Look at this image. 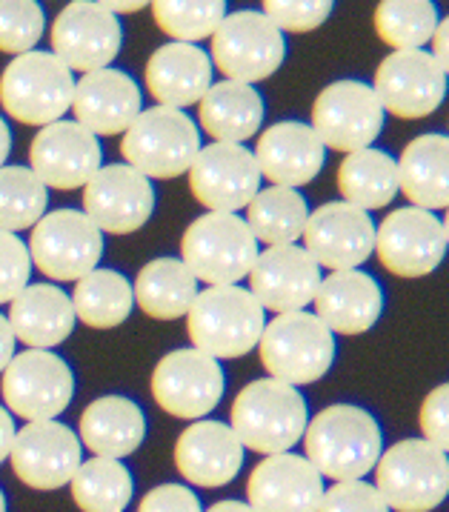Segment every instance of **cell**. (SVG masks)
Instances as JSON below:
<instances>
[{
    "instance_id": "47",
    "label": "cell",
    "mask_w": 449,
    "mask_h": 512,
    "mask_svg": "<svg viewBox=\"0 0 449 512\" xmlns=\"http://www.w3.org/2000/svg\"><path fill=\"white\" fill-rule=\"evenodd\" d=\"M432 58H435V63L447 72L449 69V21L447 18H441L438 21V26H435V35H432Z\"/></svg>"
},
{
    "instance_id": "15",
    "label": "cell",
    "mask_w": 449,
    "mask_h": 512,
    "mask_svg": "<svg viewBox=\"0 0 449 512\" xmlns=\"http://www.w3.org/2000/svg\"><path fill=\"white\" fill-rule=\"evenodd\" d=\"M372 92L384 115L418 121L432 115L447 98V72L424 49L392 52L378 66Z\"/></svg>"
},
{
    "instance_id": "31",
    "label": "cell",
    "mask_w": 449,
    "mask_h": 512,
    "mask_svg": "<svg viewBox=\"0 0 449 512\" xmlns=\"http://www.w3.org/2000/svg\"><path fill=\"white\" fill-rule=\"evenodd\" d=\"M78 435H81L78 438L81 447H86L95 458L121 461L126 455L138 452L143 444L146 418L132 398L103 395L83 410Z\"/></svg>"
},
{
    "instance_id": "9",
    "label": "cell",
    "mask_w": 449,
    "mask_h": 512,
    "mask_svg": "<svg viewBox=\"0 0 449 512\" xmlns=\"http://www.w3.org/2000/svg\"><path fill=\"white\" fill-rule=\"evenodd\" d=\"M286 58L284 35L266 21L261 9L229 12L212 35V66L226 81L252 83L272 78Z\"/></svg>"
},
{
    "instance_id": "8",
    "label": "cell",
    "mask_w": 449,
    "mask_h": 512,
    "mask_svg": "<svg viewBox=\"0 0 449 512\" xmlns=\"http://www.w3.org/2000/svg\"><path fill=\"white\" fill-rule=\"evenodd\" d=\"M75 95V75L52 52L18 55L0 75V106L26 126L63 121Z\"/></svg>"
},
{
    "instance_id": "30",
    "label": "cell",
    "mask_w": 449,
    "mask_h": 512,
    "mask_svg": "<svg viewBox=\"0 0 449 512\" xmlns=\"http://www.w3.org/2000/svg\"><path fill=\"white\" fill-rule=\"evenodd\" d=\"M398 192L424 212H438L449 204V138L427 132L409 141L395 161Z\"/></svg>"
},
{
    "instance_id": "44",
    "label": "cell",
    "mask_w": 449,
    "mask_h": 512,
    "mask_svg": "<svg viewBox=\"0 0 449 512\" xmlns=\"http://www.w3.org/2000/svg\"><path fill=\"white\" fill-rule=\"evenodd\" d=\"M318 512H389V507L367 481H341L324 490Z\"/></svg>"
},
{
    "instance_id": "42",
    "label": "cell",
    "mask_w": 449,
    "mask_h": 512,
    "mask_svg": "<svg viewBox=\"0 0 449 512\" xmlns=\"http://www.w3.org/2000/svg\"><path fill=\"white\" fill-rule=\"evenodd\" d=\"M261 12L281 35L284 32L304 35L327 23L332 15V3L329 0H269L261 6Z\"/></svg>"
},
{
    "instance_id": "20",
    "label": "cell",
    "mask_w": 449,
    "mask_h": 512,
    "mask_svg": "<svg viewBox=\"0 0 449 512\" xmlns=\"http://www.w3.org/2000/svg\"><path fill=\"white\" fill-rule=\"evenodd\" d=\"M32 172L46 189H83L103 166L98 138L81 123L55 121L43 126L29 146Z\"/></svg>"
},
{
    "instance_id": "4",
    "label": "cell",
    "mask_w": 449,
    "mask_h": 512,
    "mask_svg": "<svg viewBox=\"0 0 449 512\" xmlns=\"http://www.w3.org/2000/svg\"><path fill=\"white\" fill-rule=\"evenodd\" d=\"M201 152V132L195 121L169 106H152L141 112L135 123L123 132L121 155L126 166L141 172L143 178L172 181L189 172Z\"/></svg>"
},
{
    "instance_id": "33",
    "label": "cell",
    "mask_w": 449,
    "mask_h": 512,
    "mask_svg": "<svg viewBox=\"0 0 449 512\" xmlns=\"http://www.w3.org/2000/svg\"><path fill=\"white\" fill-rule=\"evenodd\" d=\"M198 292V281L181 258H155L138 272L132 298L143 315L155 321H178L186 318Z\"/></svg>"
},
{
    "instance_id": "26",
    "label": "cell",
    "mask_w": 449,
    "mask_h": 512,
    "mask_svg": "<svg viewBox=\"0 0 449 512\" xmlns=\"http://www.w3.org/2000/svg\"><path fill=\"white\" fill-rule=\"evenodd\" d=\"M175 467L195 487H224L244 467V447L221 421H192L175 441Z\"/></svg>"
},
{
    "instance_id": "23",
    "label": "cell",
    "mask_w": 449,
    "mask_h": 512,
    "mask_svg": "<svg viewBox=\"0 0 449 512\" xmlns=\"http://www.w3.org/2000/svg\"><path fill=\"white\" fill-rule=\"evenodd\" d=\"M252 512H318L324 478L304 455H266L246 481Z\"/></svg>"
},
{
    "instance_id": "38",
    "label": "cell",
    "mask_w": 449,
    "mask_h": 512,
    "mask_svg": "<svg viewBox=\"0 0 449 512\" xmlns=\"http://www.w3.org/2000/svg\"><path fill=\"white\" fill-rule=\"evenodd\" d=\"M438 21V6L429 0H387L375 9V32L395 52L424 49Z\"/></svg>"
},
{
    "instance_id": "53",
    "label": "cell",
    "mask_w": 449,
    "mask_h": 512,
    "mask_svg": "<svg viewBox=\"0 0 449 512\" xmlns=\"http://www.w3.org/2000/svg\"><path fill=\"white\" fill-rule=\"evenodd\" d=\"M0 512H6V495L0 490Z\"/></svg>"
},
{
    "instance_id": "21",
    "label": "cell",
    "mask_w": 449,
    "mask_h": 512,
    "mask_svg": "<svg viewBox=\"0 0 449 512\" xmlns=\"http://www.w3.org/2000/svg\"><path fill=\"white\" fill-rule=\"evenodd\" d=\"M249 292L264 312L286 315L312 304L321 287V267L309 258L304 246H269L258 252L249 269Z\"/></svg>"
},
{
    "instance_id": "7",
    "label": "cell",
    "mask_w": 449,
    "mask_h": 512,
    "mask_svg": "<svg viewBox=\"0 0 449 512\" xmlns=\"http://www.w3.org/2000/svg\"><path fill=\"white\" fill-rule=\"evenodd\" d=\"M389 510L429 512L444 504L449 492L447 452L424 438H407L381 452L375 464V484Z\"/></svg>"
},
{
    "instance_id": "28",
    "label": "cell",
    "mask_w": 449,
    "mask_h": 512,
    "mask_svg": "<svg viewBox=\"0 0 449 512\" xmlns=\"http://www.w3.org/2000/svg\"><path fill=\"white\" fill-rule=\"evenodd\" d=\"M212 86V61L201 46L166 43L146 61V89L158 106L181 109L201 103Z\"/></svg>"
},
{
    "instance_id": "32",
    "label": "cell",
    "mask_w": 449,
    "mask_h": 512,
    "mask_svg": "<svg viewBox=\"0 0 449 512\" xmlns=\"http://www.w3.org/2000/svg\"><path fill=\"white\" fill-rule=\"evenodd\" d=\"M198 123L215 144H241L261 132L264 101L246 83H212L198 103Z\"/></svg>"
},
{
    "instance_id": "46",
    "label": "cell",
    "mask_w": 449,
    "mask_h": 512,
    "mask_svg": "<svg viewBox=\"0 0 449 512\" xmlns=\"http://www.w3.org/2000/svg\"><path fill=\"white\" fill-rule=\"evenodd\" d=\"M138 512H204V507L184 484H161L143 495Z\"/></svg>"
},
{
    "instance_id": "40",
    "label": "cell",
    "mask_w": 449,
    "mask_h": 512,
    "mask_svg": "<svg viewBox=\"0 0 449 512\" xmlns=\"http://www.w3.org/2000/svg\"><path fill=\"white\" fill-rule=\"evenodd\" d=\"M158 29L175 43L206 41L226 18L224 0H161L149 6Z\"/></svg>"
},
{
    "instance_id": "1",
    "label": "cell",
    "mask_w": 449,
    "mask_h": 512,
    "mask_svg": "<svg viewBox=\"0 0 449 512\" xmlns=\"http://www.w3.org/2000/svg\"><path fill=\"white\" fill-rule=\"evenodd\" d=\"M304 450V458L321 478H335V484L361 481L367 472L375 470L384 452V435L378 421L364 407L332 404L309 418Z\"/></svg>"
},
{
    "instance_id": "10",
    "label": "cell",
    "mask_w": 449,
    "mask_h": 512,
    "mask_svg": "<svg viewBox=\"0 0 449 512\" xmlns=\"http://www.w3.org/2000/svg\"><path fill=\"white\" fill-rule=\"evenodd\" d=\"M3 401L26 424L58 421L75 398V372L52 349H26L3 369Z\"/></svg>"
},
{
    "instance_id": "14",
    "label": "cell",
    "mask_w": 449,
    "mask_h": 512,
    "mask_svg": "<svg viewBox=\"0 0 449 512\" xmlns=\"http://www.w3.org/2000/svg\"><path fill=\"white\" fill-rule=\"evenodd\" d=\"M152 398L172 418L204 421L224 398L226 375L215 358L198 349H175L152 369Z\"/></svg>"
},
{
    "instance_id": "51",
    "label": "cell",
    "mask_w": 449,
    "mask_h": 512,
    "mask_svg": "<svg viewBox=\"0 0 449 512\" xmlns=\"http://www.w3.org/2000/svg\"><path fill=\"white\" fill-rule=\"evenodd\" d=\"M9 152H12V132H9L6 121L0 118V169L6 166V158H9Z\"/></svg>"
},
{
    "instance_id": "34",
    "label": "cell",
    "mask_w": 449,
    "mask_h": 512,
    "mask_svg": "<svg viewBox=\"0 0 449 512\" xmlns=\"http://www.w3.org/2000/svg\"><path fill=\"white\" fill-rule=\"evenodd\" d=\"M338 189L344 195V204L355 209H384L398 195L395 158L372 146L352 152L338 166Z\"/></svg>"
},
{
    "instance_id": "45",
    "label": "cell",
    "mask_w": 449,
    "mask_h": 512,
    "mask_svg": "<svg viewBox=\"0 0 449 512\" xmlns=\"http://www.w3.org/2000/svg\"><path fill=\"white\" fill-rule=\"evenodd\" d=\"M421 432L424 441L438 447L441 452L449 450V387L441 384L429 392L421 404Z\"/></svg>"
},
{
    "instance_id": "50",
    "label": "cell",
    "mask_w": 449,
    "mask_h": 512,
    "mask_svg": "<svg viewBox=\"0 0 449 512\" xmlns=\"http://www.w3.org/2000/svg\"><path fill=\"white\" fill-rule=\"evenodd\" d=\"M103 9L112 15V18H118V15H135V12H141V9H146V3H141V0H135V3H101Z\"/></svg>"
},
{
    "instance_id": "16",
    "label": "cell",
    "mask_w": 449,
    "mask_h": 512,
    "mask_svg": "<svg viewBox=\"0 0 449 512\" xmlns=\"http://www.w3.org/2000/svg\"><path fill=\"white\" fill-rule=\"evenodd\" d=\"M121 43V21L112 18L101 3H69L52 23V55L69 72L89 75L109 69V63L121 52Z\"/></svg>"
},
{
    "instance_id": "18",
    "label": "cell",
    "mask_w": 449,
    "mask_h": 512,
    "mask_svg": "<svg viewBox=\"0 0 449 512\" xmlns=\"http://www.w3.org/2000/svg\"><path fill=\"white\" fill-rule=\"evenodd\" d=\"M155 212V186L126 164L101 166L83 186V215L109 235L138 232Z\"/></svg>"
},
{
    "instance_id": "29",
    "label": "cell",
    "mask_w": 449,
    "mask_h": 512,
    "mask_svg": "<svg viewBox=\"0 0 449 512\" xmlns=\"http://www.w3.org/2000/svg\"><path fill=\"white\" fill-rule=\"evenodd\" d=\"M6 321L15 341L29 349L58 347L78 324L69 295L55 284H29L9 304Z\"/></svg>"
},
{
    "instance_id": "41",
    "label": "cell",
    "mask_w": 449,
    "mask_h": 512,
    "mask_svg": "<svg viewBox=\"0 0 449 512\" xmlns=\"http://www.w3.org/2000/svg\"><path fill=\"white\" fill-rule=\"evenodd\" d=\"M46 18L35 0H0V52L26 55L41 43Z\"/></svg>"
},
{
    "instance_id": "17",
    "label": "cell",
    "mask_w": 449,
    "mask_h": 512,
    "mask_svg": "<svg viewBox=\"0 0 449 512\" xmlns=\"http://www.w3.org/2000/svg\"><path fill=\"white\" fill-rule=\"evenodd\" d=\"M261 181L255 155L241 144L201 146L189 166V189L209 212L238 215L261 192Z\"/></svg>"
},
{
    "instance_id": "35",
    "label": "cell",
    "mask_w": 449,
    "mask_h": 512,
    "mask_svg": "<svg viewBox=\"0 0 449 512\" xmlns=\"http://www.w3.org/2000/svg\"><path fill=\"white\" fill-rule=\"evenodd\" d=\"M309 206L298 189L266 186L246 206V226L255 241L266 246H289L304 235Z\"/></svg>"
},
{
    "instance_id": "19",
    "label": "cell",
    "mask_w": 449,
    "mask_h": 512,
    "mask_svg": "<svg viewBox=\"0 0 449 512\" xmlns=\"http://www.w3.org/2000/svg\"><path fill=\"white\" fill-rule=\"evenodd\" d=\"M81 441L61 421H38L15 432L9 461L12 470L32 490H61L81 467Z\"/></svg>"
},
{
    "instance_id": "22",
    "label": "cell",
    "mask_w": 449,
    "mask_h": 512,
    "mask_svg": "<svg viewBox=\"0 0 449 512\" xmlns=\"http://www.w3.org/2000/svg\"><path fill=\"white\" fill-rule=\"evenodd\" d=\"M375 246V224L369 212L344 204H324L309 212L304 226V249L318 267L332 272L358 269Z\"/></svg>"
},
{
    "instance_id": "39",
    "label": "cell",
    "mask_w": 449,
    "mask_h": 512,
    "mask_svg": "<svg viewBox=\"0 0 449 512\" xmlns=\"http://www.w3.org/2000/svg\"><path fill=\"white\" fill-rule=\"evenodd\" d=\"M49 189L35 178L29 166L0 169V232L32 229L46 215Z\"/></svg>"
},
{
    "instance_id": "48",
    "label": "cell",
    "mask_w": 449,
    "mask_h": 512,
    "mask_svg": "<svg viewBox=\"0 0 449 512\" xmlns=\"http://www.w3.org/2000/svg\"><path fill=\"white\" fill-rule=\"evenodd\" d=\"M15 335H12V329H9V321H6V315H0V372L9 367V361L15 358Z\"/></svg>"
},
{
    "instance_id": "11",
    "label": "cell",
    "mask_w": 449,
    "mask_h": 512,
    "mask_svg": "<svg viewBox=\"0 0 449 512\" xmlns=\"http://www.w3.org/2000/svg\"><path fill=\"white\" fill-rule=\"evenodd\" d=\"M29 261L52 281H81L103 258V235L78 209L46 212L32 226Z\"/></svg>"
},
{
    "instance_id": "6",
    "label": "cell",
    "mask_w": 449,
    "mask_h": 512,
    "mask_svg": "<svg viewBox=\"0 0 449 512\" xmlns=\"http://www.w3.org/2000/svg\"><path fill=\"white\" fill-rule=\"evenodd\" d=\"M181 261L206 287H238L258 258V241L241 215L206 212L186 226Z\"/></svg>"
},
{
    "instance_id": "3",
    "label": "cell",
    "mask_w": 449,
    "mask_h": 512,
    "mask_svg": "<svg viewBox=\"0 0 449 512\" xmlns=\"http://www.w3.org/2000/svg\"><path fill=\"white\" fill-rule=\"evenodd\" d=\"M266 312L244 287H206L186 312L192 349L215 361L244 358L258 347Z\"/></svg>"
},
{
    "instance_id": "52",
    "label": "cell",
    "mask_w": 449,
    "mask_h": 512,
    "mask_svg": "<svg viewBox=\"0 0 449 512\" xmlns=\"http://www.w3.org/2000/svg\"><path fill=\"white\" fill-rule=\"evenodd\" d=\"M206 512H252V507L246 501H218Z\"/></svg>"
},
{
    "instance_id": "37",
    "label": "cell",
    "mask_w": 449,
    "mask_h": 512,
    "mask_svg": "<svg viewBox=\"0 0 449 512\" xmlns=\"http://www.w3.org/2000/svg\"><path fill=\"white\" fill-rule=\"evenodd\" d=\"M69 484H72V498L83 512H123L135 492L132 472L112 458L81 461Z\"/></svg>"
},
{
    "instance_id": "43",
    "label": "cell",
    "mask_w": 449,
    "mask_h": 512,
    "mask_svg": "<svg viewBox=\"0 0 449 512\" xmlns=\"http://www.w3.org/2000/svg\"><path fill=\"white\" fill-rule=\"evenodd\" d=\"M32 261L18 235L0 232V304H12L29 287Z\"/></svg>"
},
{
    "instance_id": "24",
    "label": "cell",
    "mask_w": 449,
    "mask_h": 512,
    "mask_svg": "<svg viewBox=\"0 0 449 512\" xmlns=\"http://www.w3.org/2000/svg\"><path fill=\"white\" fill-rule=\"evenodd\" d=\"M143 98L138 83L121 69H98L75 81L72 112L86 132L101 135H123L135 118L141 115Z\"/></svg>"
},
{
    "instance_id": "13",
    "label": "cell",
    "mask_w": 449,
    "mask_h": 512,
    "mask_svg": "<svg viewBox=\"0 0 449 512\" xmlns=\"http://www.w3.org/2000/svg\"><path fill=\"white\" fill-rule=\"evenodd\" d=\"M449 232L435 212H424L415 206H404L389 212L375 226V246L381 267L398 278H424L441 267L447 255Z\"/></svg>"
},
{
    "instance_id": "27",
    "label": "cell",
    "mask_w": 449,
    "mask_h": 512,
    "mask_svg": "<svg viewBox=\"0 0 449 512\" xmlns=\"http://www.w3.org/2000/svg\"><path fill=\"white\" fill-rule=\"evenodd\" d=\"M315 318L332 335H364L384 312V292L378 281L361 269L329 272L312 298Z\"/></svg>"
},
{
    "instance_id": "36",
    "label": "cell",
    "mask_w": 449,
    "mask_h": 512,
    "mask_svg": "<svg viewBox=\"0 0 449 512\" xmlns=\"http://www.w3.org/2000/svg\"><path fill=\"white\" fill-rule=\"evenodd\" d=\"M69 301L75 318L92 329L121 327L135 307L132 284L118 269H92L86 278L75 281V292Z\"/></svg>"
},
{
    "instance_id": "2",
    "label": "cell",
    "mask_w": 449,
    "mask_h": 512,
    "mask_svg": "<svg viewBox=\"0 0 449 512\" xmlns=\"http://www.w3.org/2000/svg\"><path fill=\"white\" fill-rule=\"evenodd\" d=\"M309 424L304 395L275 378H258L235 395L232 427L244 450L261 455L289 452Z\"/></svg>"
},
{
    "instance_id": "12",
    "label": "cell",
    "mask_w": 449,
    "mask_h": 512,
    "mask_svg": "<svg viewBox=\"0 0 449 512\" xmlns=\"http://www.w3.org/2000/svg\"><path fill=\"white\" fill-rule=\"evenodd\" d=\"M384 109L372 86L361 81H335L312 103L309 129L318 135L324 149L335 152H361L375 144L384 129Z\"/></svg>"
},
{
    "instance_id": "49",
    "label": "cell",
    "mask_w": 449,
    "mask_h": 512,
    "mask_svg": "<svg viewBox=\"0 0 449 512\" xmlns=\"http://www.w3.org/2000/svg\"><path fill=\"white\" fill-rule=\"evenodd\" d=\"M15 421H12V415L9 410H3L0 407V464L9 458V450H12V441H15Z\"/></svg>"
},
{
    "instance_id": "25",
    "label": "cell",
    "mask_w": 449,
    "mask_h": 512,
    "mask_svg": "<svg viewBox=\"0 0 449 512\" xmlns=\"http://www.w3.org/2000/svg\"><path fill=\"white\" fill-rule=\"evenodd\" d=\"M252 155L261 178L272 181V186H286V189H298L315 181L327 161L324 144L309 129V123L301 121L272 123L258 138Z\"/></svg>"
},
{
    "instance_id": "5",
    "label": "cell",
    "mask_w": 449,
    "mask_h": 512,
    "mask_svg": "<svg viewBox=\"0 0 449 512\" xmlns=\"http://www.w3.org/2000/svg\"><path fill=\"white\" fill-rule=\"evenodd\" d=\"M261 364L269 378L307 387L327 375L335 361V335L312 312H286L272 318L261 332Z\"/></svg>"
}]
</instances>
